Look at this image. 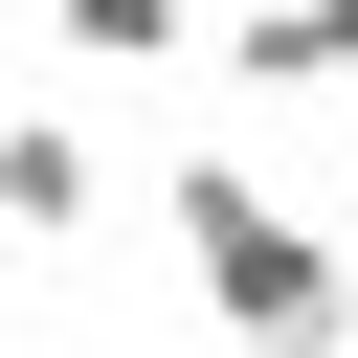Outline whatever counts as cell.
<instances>
[{"instance_id":"7a4b0ae2","label":"cell","mask_w":358,"mask_h":358,"mask_svg":"<svg viewBox=\"0 0 358 358\" xmlns=\"http://www.w3.org/2000/svg\"><path fill=\"white\" fill-rule=\"evenodd\" d=\"M0 224H22V246H90V224H112L90 112H0Z\"/></svg>"},{"instance_id":"277c9868","label":"cell","mask_w":358,"mask_h":358,"mask_svg":"<svg viewBox=\"0 0 358 358\" xmlns=\"http://www.w3.org/2000/svg\"><path fill=\"white\" fill-rule=\"evenodd\" d=\"M67 22V67H179V45H224V0H45Z\"/></svg>"},{"instance_id":"3957f363","label":"cell","mask_w":358,"mask_h":358,"mask_svg":"<svg viewBox=\"0 0 358 358\" xmlns=\"http://www.w3.org/2000/svg\"><path fill=\"white\" fill-rule=\"evenodd\" d=\"M224 90H336V0H224Z\"/></svg>"},{"instance_id":"5b68a950","label":"cell","mask_w":358,"mask_h":358,"mask_svg":"<svg viewBox=\"0 0 358 358\" xmlns=\"http://www.w3.org/2000/svg\"><path fill=\"white\" fill-rule=\"evenodd\" d=\"M336 90H358V0H336Z\"/></svg>"},{"instance_id":"6da1fadb","label":"cell","mask_w":358,"mask_h":358,"mask_svg":"<svg viewBox=\"0 0 358 358\" xmlns=\"http://www.w3.org/2000/svg\"><path fill=\"white\" fill-rule=\"evenodd\" d=\"M157 224H179V268H201V313H224L246 358H336V336H358V268H336V224L268 201V157H179Z\"/></svg>"}]
</instances>
